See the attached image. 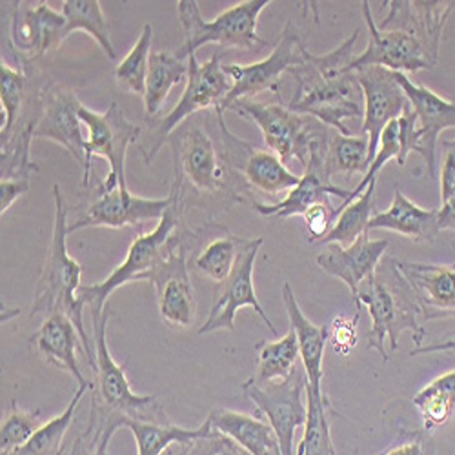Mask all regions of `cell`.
Wrapping results in <instances>:
<instances>
[{
  "label": "cell",
  "mask_w": 455,
  "mask_h": 455,
  "mask_svg": "<svg viewBox=\"0 0 455 455\" xmlns=\"http://www.w3.org/2000/svg\"><path fill=\"white\" fill-rule=\"evenodd\" d=\"M359 29L326 55H314L307 50L305 60L291 68L286 77L293 81L291 97L286 106L323 123L340 135H355L347 123L363 121L364 97L355 71H348L354 50L359 41Z\"/></svg>",
  "instance_id": "1"
},
{
  "label": "cell",
  "mask_w": 455,
  "mask_h": 455,
  "mask_svg": "<svg viewBox=\"0 0 455 455\" xmlns=\"http://www.w3.org/2000/svg\"><path fill=\"white\" fill-rule=\"evenodd\" d=\"M354 299L368 310L371 319L366 350H375L383 361H388L399 348V337L406 330L413 333L417 348L423 347L427 330L419 324V302L399 272L395 259L379 264L375 274L361 283Z\"/></svg>",
  "instance_id": "2"
},
{
  "label": "cell",
  "mask_w": 455,
  "mask_h": 455,
  "mask_svg": "<svg viewBox=\"0 0 455 455\" xmlns=\"http://www.w3.org/2000/svg\"><path fill=\"white\" fill-rule=\"evenodd\" d=\"M53 203H55V219H53V235L48 248L44 268L35 290V300L29 312V317L36 315H52V314H66L75 326H77L83 340V348L88 363L97 366L95 357V343L90 340V335L84 328V308L79 305V288L83 264L75 260L68 251V208L62 201V194L59 184L53 186Z\"/></svg>",
  "instance_id": "3"
},
{
  "label": "cell",
  "mask_w": 455,
  "mask_h": 455,
  "mask_svg": "<svg viewBox=\"0 0 455 455\" xmlns=\"http://www.w3.org/2000/svg\"><path fill=\"white\" fill-rule=\"evenodd\" d=\"M172 204L164 217L157 222L154 230L140 234L130 246L126 259L109 274L108 279L97 284H83L79 288L77 299L83 308L90 310V315H99L106 310L109 295L117 288L140 281L149 283L151 275L168 259V255L184 241L180 234L182 224V201L180 194L172 188Z\"/></svg>",
  "instance_id": "4"
},
{
  "label": "cell",
  "mask_w": 455,
  "mask_h": 455,
  "mask_svg": "<svg viewBox=\"0 0 455 455\" xmlns=\"http://www.w3.org/2000/svg\"><path fill=\"white\" fill-rule=\"evenodd\" d=\"M168 142L173 154V184L184 186L186 182L199 196L232 197L237 203L241 201L239 194L250 189L246 180L235 175L226 148L220 149L199 124H180Z\"/></svg>",
  "instance_id": "5"
},
{
  "label": "cell",
  "mask_w": 455,
  "mask_h": 455,
  "mask_svg": "<svg viewBox=\"0 0 455 455\" xmlns=\"http://www.w3.org/2000/svg\"><path fill=\"white\" fill-rule=\"evenodd\" d=\"M228 111H235L237 116L255 123L268 149L286 166L295 161L302 170L310 159L326 157L330 139L335 132L314 117L299 116L281 102L264 104L255 99H241Z\"/></svg>",
  "instance_id": "6"
},
{
  "label": "cell",
  "mask_w": 455,
  "mask_h": 455,
  "mask_svg": "<svg viewBox=\"0 0 455 455\" xmlns=\"http://www.w3.org/2000/svg\"><path fill=\"white\" fill-rule=\"evenodd\" d=\"M270 4V0H244L222 12L213 20H204L197 0H180L177 3V13L184 31V44L177 50V55L188 59L206 44L244 52L268 46V43H264L257 35V24L259 15Z\"/></svg>",
  "instance_id": "7"
},
{
  "label": "cell",
  "mask_w": 455,
  "mask_h": 455,
  "mask_svg": "<svg viewBox=\"0 0 455 455\" xmlns=\"http://www.w3.org/2000/svg\"><path fill=\"white\" fill-rule=\"evenodd\" d=\"M186 90L177 106L161 121L157 130L151 135L148 146L140 148L146 164H151L161 151L163 144L168 142L172 133L184 124L186 119L196 116L203 109H220L228 93L232 92V79L224 71L220 53L215 52L210 60L199 62L197 55L188 57V79Z\"/></svg>",
  "instance_id": "8"
},
{
  "label": "cell",
  "mask_w": 455,
  "mask_h": 455,
  "mask_svg": "<svg viewBox=\"0 0 455 455\" xmlns=\"http://www.w3.org/2000/svg\"><path fill=\"white\" fill-rule=\"evenodd\" d=\"M79 119L88 128L86 139V170L83 172V186L92 179V159L102 157L109 164L106 180L99 184L102 192L126 186V154L130 146L140 137V126L133 124L117 102H111L106 111L99 113L84 104L79 109Z\"/></svg>",
  "instance_id": "9"
},
{
  "label": "cell",
  "mask_w": 455,
  "mask_h": 455,
  "mask_svg": "<svg viewBox=\"0 0 455 455\" xmlns=\"http://www.w3.org/2000/svg\"><path fill=\"white\" fill-rule=\"evenodd\" d=\"M108 321L109 310L99 315H92L93 323V343H95V375H97V395L93 403L109 413L142 421H168V417L159 404L156 395H139L132 390L126 377V370L111 357L108 348Z\"/></svg>",
  "instance_id": "10"
},
{
  "label": "cell",
  "mask_w": 455,
  "mask_h": 455,
  "mask_svg": "<svg viewBox=\"0 0 455 455\" xmlns=\"http://www.w3.org/2000/svg\"><path fill=\"white\" fill-rule=\"evenodd\" d=\"M307 388L308 377L305 368H295L284 381H272L262 387L255 379H248L243 385V394L274 428L283 455H295V434L307 423Z\"/></svg>",
  "instance_id": "11"
},
{
  "label": "cell",
  "mask_w": 455,
  "mask_h": 455,
  "mask_svg": "<svg viewBox=\"0 0 455 455\" xmlns=\"http://www.w3.org/2000/svg\"><path fill=\"white\" fill-rule=\"evenodd\" d=\"M307 46L302 44L297 29L291 22L286 24L274 52L259 62L251 64H224V71L232 79V92L220 106V111H228L235 100L255 99L264 92H277L284 75L305 60Z\"/></svg>",
  "instance_id": "12"
},
{
  "label": "cell",
  "mask_w": 455,
  "mask_h": 455,
  "mask_svg": "<svg viewBox=\"0 0 455 455\" xmlns=\"http://www.w3.org/2000/svg\"><path fill=\"white\" fill-rule=\"evenodd\" d=\"M363 4V15L368 26L370 43L366 50L354 57L348 71H359L370 66H381L397 73H417L423 69H432L437 66L439 57H435L425 43L406 29L388 28L379 29L373 20L370 3Z\"/></svg>",
  "instance_id": "13"
},
{
  "label": "cell",
  "mask_w": 455,
  "mask_h": 455,
  "mask_svg": "<svg viewBox=\"0 0 455 455\" xmlns=\"http://www.w3.org/2000/svg\"><path fill=\"white\" fill-rule=\"evenodd\" d=\"M36 123L33 139H48L60 144L86 170V139L81 132L79 109L83 102L71 88L44 84L36 92Z\"/></svg>",
  "instance_id": "14"
},
{
  "label": "cell",
  "mask_w": 455,
  "mask_h": 455,
  "mask_svg": "<svg viewBox=\"0 0 455 455\" xmlns=\"http://www.w3.org/2000/svg\"><path fill=\"white\" fill-rule=\"evenodd\" d=\"M262 246V239H251L246 250L243 251L235 270L228 277L222 284H219L213 291V305L210 310V315L206 323L199 328V335L213 333L219 330H235V315L241 308L248 307L251 308L262 321L268 326V330L277 335L275 326L272 324V319L262 310L260 302L255 293L253 286V267L257 251Z\"/></svg>",
  "instance_id": "15"
},
{
  "label": "cell",
  "mask_w": 455,
  "mask_h": 455,
  "mask_svg": "<svg viewBox=\"0 0 455 455\" xmlns=\"http://www.w3.org/2000/svg\"><path fill=\"white\" fill-rule=\"evenodd\" d=\"M215 111L228 159H230V164L234 168H237V173H241L250 188L257 189L260 194L277 197L284 192H290V189L299 184L300 175L293 173L274 151L253 148L237 135H234L224 123L222 111Z\"/></svg>",
  "instance_id": "16"
},
{
  "label": "cell",
  "mask_w": 455,
  "mask_h": 455,
  "mask_svg": "<svg viewBox=\"0 0 455 455\" xmlns=\"http://www.w3.org/2000/svg\"><path fill=\"white\" fill-rule=\"evenodd\" d=\"M172 204V196L166 199H146L133 196L128 188H116L111 192L97 189L95 199L86 208V213L68 226L75 234L84 228H113L121 230L126 226H142L148 220H161Z\"/></svg>",
  "instance_id": "17"
},
{
  "label": "cell",
  "mask_w": 455,
  "mask_h": 455,
  "mask_svg": "<svg viewBox=\"0 0 455 455\" xmlns=\"http://www.w3.org/2000/svg\"><path fill=\"white\" fill-rule=\"evenodd\" d=\"M355 77L364 97L361 132L368 137L370 159L373 161L385 128L403 116L404 108L410 102L397 83L394 71L387 68L370 66L355 71Z\"/></svg>",
  "instance_id": "18"
},
{
  "label": "cell",
  "mask_w": 455,
  "mask_h": 455,
  "mask_svg": "<svg viewBox=\"0 0 455 455\" xmlns=\"http://www.w3.org/2000/svg\"><path fill=\"white\" fill-rule=\"evenodd\" d=\"M186 251V243L182 241L149 279L157 293L161 317L173 330H188L197 314L196 288L189 277Z\"/></svg>",
  "instance_id": "19"
},
{
  "label": "cell",
  "mask_w": 455,
  "mask_h": 455,
  "mask_svg": "<svg viewBox=\"0 0 455 455\" xmlns=\"http://www.w3.org/2000/svg\"><path fill=\"white\" fill-rule=\"evenodd\" d=\"M410 106L419 121V156L425 159L428 173L437 175V144L444 130L455 128V100H448L423 84H415L408 75L394 71Z\"/></svg>",
  "instance_id": "20"
},
{
  "label": "cell",
  "mask_w": 455,
  "mask_h": 455,
  "mask_svg": "<svg viewBox=\"0 0 455 455\" xmlns=\"http://www.w3.org/2000/svg\"><path fill=\"white\" fill-rule=\"evenodd\" d=\"M410 284L425 321L455 317V264L395 260Z\"/></svg>",
  "instance_id": "21"
},
{
  "label": "cell",
  "mask_w": 455,
  "mask_h": 455,
  "mask_svg": "<svg viewBox=\"0 0 455 455\" xmlns=\"http://www.w3.org/2000/svg\"><path fill=\"white\" fill-rule=\"evenodd\" d=\"M64 28L66 19L62 12H55L46 3H39L35 8L28 3H19L12 15L10 41L17 52L36 59L62 46L66 41Z\"/></svg>",
  "instance_id": "22"
},
{
  "label": "cell",
  "mask_w": 455,
  "mask_h": 455,
  "mask_svg": "<svg viewBox=\"0 0 455 455\" xmlns=\"http://www.w3.org/2000/svg\"><path fill=\"white\" fill-rule=\"evenodd\" d=\"M387 250V239L373 241L368 239V234H364L347 248L340 244H328L326 250L317 255V264L324 274L343 281L352 297H355L361 283L373 275L379 268Z\"/></svg>",
  "instance_id": "23"
},
{
  "label": "cell",
  "mask_w": 455,
  "mask_h": 455,
  "mask_svg": "<svg viewBox=\"0 0 455 455\" xmlns=\"http://www.w3.org/2000/svg\"><path fill=\"white\" fill-rule=\"evenodd\" d=\"M29 343L36 348L50 364H55L60 370H66L77 379L79 387L88 385L77 361L79 345L83 347L81 333L75 323L66 314H52L44 317L41 328L33 331ZM84 352V348H83Z\"/></svg>",
  "instance_id": "24"
},
{
  "label": "cell",
  "mask_w": 455,
  "mask_h": 455,
  "mask_svg": "<svg viewBox=\"0 0 455 455\" xmlns=\"http://www.w3.org/2000/svg\"><path fill=\"white\" fill-rule=\"evenodd\" d=\"M387 19L379 29H406L425 43V46L439 57V44L448 17L455 10V3H385Z\"/></svg>",
  "instance_id": "25"
},
{
  "label": "cell",
  "mask_w": 455,
  "mask_h": 455,
  "mask_svg": "<svg viewBox=\"0 0 455 455\" xmlns=\"http://www.w3.org/2000/svg\"><path fill=\"white\" fill-rule=\"evenodd\" d=\"M350 189L339 188L331 182V179L324 172V164H308L302 170L299 184L290 189L288 196L275 203V204H262L253 203L255 210L264 217H295V215H305L314 204L330 199V196H335L345 203L350 197Z\"/></svg>",
  "instance_id": "26"
},
{
  "label": "cell",
  "mask_w": 455,
  "mask_h": 455,
  "mask_svg": "<svg viewBox=\"0 0 455 455\" xmlns=\"http://www.w3.org/2000/svg\"><path fill=\"white\" fill-rule=\"evenodd\" d=\"M283 302L290 319V328L297 335L300 361L308 377V387L315 392H321L324 377V348L328 345V326H317L302 314L299 300L288 283L283 286Z\"/></svg>",
  "instance_id": "27"
},
{
  "label": "cell",
  "mask_w": 455,
  "mask_h": 455,
  "mask_svg": "<svg viewBox=\"0 0 455 455\" xmlns=\"http://www.w3.org/2000/svg\"><path fill=\"white\" fill-rule=\"evenodd\" d=\"M370 230H390L415 243H434L439 235L437 210H427L411 203L401 189H395L392 204L375 213L368 224Z\"/></svg>",
  "instance_id": "28"
},
{
  "label": "cell",
  "mask_w": 455,
  "mask_h": 455,
  "mask_svg": "<svg viewBox=\"0 0 455 455\" xmlns=\"http://www.w3.org/2000/svg\"><path fill=\"white\" fill-rule=\"evenodd\" d=\"M208 421L215 432L230 437L250 455H283L274 428L257 419L255 415L215 408L208 415Z\"/></svg>",
  "instance_id": "29"
},
{
  "label": "cell",
  "mask_w": 455,
  "mask_h": 455,
  "mask_svg": "<svg viewBox=\"0 0 455 455\" xmlns=\"http://www.w3.org/2000/svg\"><path fill=\"white\" fill-rule=\"evenodd\" d=\"M123 428H128L137 444V455H163L172 444H189L212 434L206 419L197 428H182L170 421H142L123 417Z\"/></svg>",
  "instance_id": "30"
},
{
  "label": "cell",
  "mask_w": 455,
  "mask_h": 455,
  "mask_svg": "<svg viewBox=\"0 0 455 455\" xmlns=\"http://www.w3.org/2000/svg\"><path fill=\"white\" fill-rule=\"evenodd\" d=\"M188 79V59H180L177 52H154L149 57L146 77L144 109L146 117L151 119L163 109L173 86Z\"/></svg>",
  "instance_id": "31"
},
{
  "label": "cell",
  "mask_w": 455,
  "mask_h": 455,
  "mask_svg": "<svg viewBox=\"0 0 455 455\" xmlns=\"http://www.w3.org/2000/svg\"><path fill=\"white\" fill-rule=\"evenodd\" d=\"M250 241L251 239L235 237L226 232L224 235L212 239L208 244L201 248V251L192 262V268L201 277L219 286L232 275Z\"/></svg>",
  "instance_id": "32"
},
{
  "label": "cell",
  "mask_w": 455,
  "mask_h": 455,
  "mask_svg": "<svg viewBox=\"0 0 455 455\" xmlns=\"http://www.w3.org/2000/svg\"><path fill=\"white\" fill-rule=\"evenodd\" d=\"M411 403L421 413L423 430L427 434L444 427L455 413V370L435 377L432 383L413 395Z\"/></svg>",
  "instance_id": "33"
},
{
  "label": "cell",
  "mask_w": 455,
  "mask_h": 455,
  "mask_svg": "<svg viewBox=\"0 0 455 455\" xmlns=\"http://www.w3.org/2000/svg\"><path fill=\"white\" fill-rule=\"evenodd\" d=\"M62 15L66 19L64 39H68L73 31H86V35L93 36L95 43L111 60L117 59L116 48L111 43L108 19L99 0H66Z\"/></svg>",
  "instance_id": "34"
},
{
  "label": "cell",
  "mask_w": 455,
  "mask_h": 455,
  "mask_svg": "<svg viewBox=\"0 0 455 455\" xmlns=\"http://www.w3.org/2000/svg\"><path fill=\"white\" fill-rule=\"evenodd\" d=\"M375 184H370L354 203L339 212L331 230L319 244H340L347 248L368 234V224L375 212Z\"/></svg>",
  "instance_id": "35"
},
{
  "label": "cell",
  "mask_w": 455,
  "mask_h": 455,
  "mask_svg": "<svg viewBox=\"0 0 455 455\" xmlns=\"http://www.w3.org/2000/svg\"><path fill=\"white\" fill-rule=\"evenodd\" d=\"M307 410L305 434H302L295 455H335L328 423L331 406L324 390L315 392L310 387L307 388Z\"/></svg>",
  "instance_id": "36"
},
{
  "label": "cell",
  "mask_w": 455,
  "mask_h": 455,
  "mask_svg": "<svg viewBox=\"0 0 455 455\" xmlns=\"http://www.w3.org/2000/svg\"><path fill=\"white\" fill-rule=\"evenodd\" d=\"M371 164L370 144L366 135H340L333 132L324 157V172L333 175H355L366 173Z\"/></svg>",
  "instance_id": "37"
},
{
  "label": "cell",
  "mask_w": 455,
  "mask_h": 455,
  "mask_svg": "<svg viewBox=\"0 0 455 455\" xmlns=\"http://www.w3.org/2000/svg\"><path fill=\"white\" fill-rule=\"evenodd\" d=\"M90 388H93V383L79 387V390L75 392L68 408L62 413L53 417L52 421L44 423L39 430L33 434V437L26 444L17 448L10 455H59L62 451V443L71 427L73 417H75V413H77L79 403Z\"/></svg>",
  "instance_id": "38"
},
{
  "label": "cell",
  "mask_w": 455,
  "mask_h": 455,
  "mask_svg": "<svg viewBox=\"0 0 455 455\" xmlns=\"http://www.w3.org/2000/svg\"><path fill=\"white\" fill-rule=\"evenodd\" d=\"M300 357L297 335L290 331L274 340V343H259L257 345V364L260 383L284 381L297 368V359Z\"/></svg>",
  "instance_id": "39"
},
{
  "label": "cell",
  "mask_w": 455,
  "mask_h": 455,
  "mask_svg": "<svg viewBox=\"0 0 455 455\" xmlns=\"http://www.w3.org/2000/svg\"><path fill=\"white\" fill-rule=\"evenodd\" d=\"M151 41H154V26L146 24L139 41L128 52V55L116 68V81L121 88L130 93L144 97L146 93V77L151 57Z\"/></svg>",
  "instance_id": "40"
},
{
  "label": "cell",
  "mask_w": 455,
  "mask_h": 455,
  "mask_svg": "<svg viewBox=\"0 0 455 455\" xmlns=\"http://www.w3.org/2000/svg\"><path fill=\"white\" fill-rule=\"evenodd\" d=\"M26 75L3 60V64H0V100H3L4 123L0 128V139H6L15 130L17 121H20L24 116L22 109L29 102L26 97Z\"/></svg>",
  "instance_id": "41"
},
{
  "label": "cell",
  "mask_w": 455,
  "mask_h": 455,
  "mask_svg": "<svg viewBox=\"0 0 455 455\" xmlns=\"http://www.w3.org/2000/svg\"><path fill=\"white\" fill-rule=\"evenodd\" d=\"M92 423L84 435L75 441L69 455H109V441L119 428H123V417L109 413L92 403Z\"/></svg>",
  "instance_id": "42"
},
{
  "label": "cell",
  "mask_w": 455,
  "mask_h": 455,
  "mask_svg": "<svg viewBox=\"0 0 455 455\" xmlns=\"http://www.w3.org/2000/svg\"><path fill=\"white\" fill-rule=\"evenodd\" d=\"M41 417H43L41 410L28 411V410H22L13 401L6 419L3 421V428H0V453L10 455L12 451L26 444L33 437V434L43 427Z\"/></svg>",
  "instance_id": "43"
},
{
  "label": "cell",
  "mask_w": 455,
  "mask_h": 455,
  "mask_svg": "<svg viewBox=\"0 0 455 455\" xmlns=\"http://www.w3.org/2000/svg\"><path fill=\"white\" fill-rule=\"evenodd\" d=\"M399 154H401L399 124H397V119H395V121H392V123L385 128V132H383V135H381V142H379V148H377V154H375V157H373V161H371L368 172L363 175L361 182L352 189L350 197H348L345 203H340V206L337 208V215H339L340 210L347 208L350 203H354L370 184L377 182L379 172H381V170L387 166L388 161H392V159L397 161V159H399Z\"/></svg>",
  "instance_id": "44"
},
{
  "label": "cell",
  "mask_w": 455,
  "mask_h": 455,
  "mask_svg": "<svg viewBox=\"0 0 455 455\" xmlns=\"http://www.w3.org/2000/svg\"><path fill=\"white\" fill-rule=\"evenodd\" d=\"M173 455H250L230 437H226L215 430L210 435L201 437L189 444H180Z\"/></svg>",
  "instance_id": "45"
},
{
  "label": "cell",
  "mask_w": 455,
  "mask_h": 455,
  "mask_svg": "<svg viewBox=\"0 0 455 455\" xmlns=\"http://www.w3.org/2000/svg\"><path fill=\"white\" fill-rule=\"evenodd\" d=\"M357 324H359V314H355L354 317L337 315L330 323L328 343L331 345L337 355L347 357L357 347Z\"/></svg>",
  "instance_id": "46"
},
{
  "label": "cell",
  "mask_w": 455,
  "mask_h": 455,
  "mask_svg": "<svg viewBox=\"0 0 455 455\" xmlns=\"http://www.w3.org/2000/svg\"><path fill=\"white\" fill-rule=\"evenodd\" d=\"M302 217H305L308 241L312 244H319L331 230V226L337 219V208H333L330 204V199H326L314 204Z\"/></svg>",
  "instance_id": "47"
},
{
  "label": "cell",
  "mask_w": 455,
  "mask_h": 455,
  "mask_svg": "<svg viewBox=\"0 0 455 455\" xmlns=\"http://www.w3.org/2000/svg\"><path fill=\"white\" fill-rule=\"evenodd\" d=\"M399 124V144L401 154L397 159L399 166L406 164V159L410 154H419V121L413 108L408 104L403 111V116L397 119Z\"/></svg>",
  "instance_id": "48"
},
{
  "label": "cell",
  "mask_w": 455,
  "mask_h": 455,
  "mask_svg": "<svg viewBox=\"0 0 455 455\" xmlns=\"http://www.w3.org/2000/svg\"><path fill=\"white\" fill-rule=\"evenodd\" d=\"M441 163V201H455V140H444Z\"/></svg>",
  "instance_id": "49"
},
{
  "label": "cell",
  "mask_w": 455,
  "mask_h": 455,
  "mask_svg": "<svg viewBox=\"0 0 455 455\" xmlns=\"http://www.w3.org/2000/svg\"><path fill=\"white\" fill-rule=\"evenodd\" d=\"M29 189V179L26 177H13L0 180V213L3 217L10 212V208L19 201Z\"/></svg>",
  "instance_id": "50"
},
{
  "label": "cell",
  "mask_w": 455,
  "mask_h": 455,
  "mask_svg": "<svg viewBox=\"0 0 455 455\" xmlns=\"http://www.w3.org/2000/svg\"><path fill=\"white\" fill-rule=\"evenodd\" d=\"M455 350V335L453 337H446L443 340H437V343L432 345H423L415 350H410L411 357L417 355H427V354H437V352H453Z\"/></svg>",
  "instance_id": "51"
},
{
  "label": "cell",
  "mask_w": 455,
  "mask_h": 455,
  "mask_svg": "<svg viewBox=\"0 0 455 455\" xmlns=\"http://www.w3.org/2000/svg\"><path fill=\"white\" fill-rule=\"evenodd\" d=\"M437 220H439V230H451L455 232V201L444 203L437 210Z\"/></svg>",
  "instance_id": "52"
},
{
  "label": "cell",
  "mask_w": 455,
  "mask_h": 455,
  "mask_svg": "<svg viewBox=\"0 0 455 455\" xmlns=\"http://www.w3.org/2000/svg\"><path fill=\"white\" fill-rule=\"evenodd\" d=\"M383 455H425L423 439L421 437H413L411 441H406V443L392 448L390 451H387Z\"/></svg>",
  "instance_id": "53"
},
{
  "label": "cell",
  "mask_w": 455,
  "mask_h": 455,
  "mask_svg": "<svg viewBox=\"0 0 455 455\" xmlns=\"http://www.w3.org/2000/svg\"><path fill=\"white\" fill-rule=\"evenodd\" d=\"M59 455H64V450H62V451H60V453H59Z\"/></svg>",
  "instance_id": "54"
}]
</instances>
